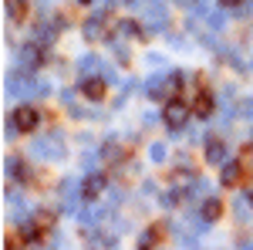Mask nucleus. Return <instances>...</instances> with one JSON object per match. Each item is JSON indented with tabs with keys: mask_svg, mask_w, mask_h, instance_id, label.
I'll list each match as a JSON object with an SVG mask.
<instances>
[{
	"mask_svg": "<svg viewBox=\"0 0 253 250\" xmlns=\"http://www.w3.org/2000/svg\"><path fill=\"white\" fill-rule=\"evenodd\" d=\"M41 125V112L38 108H31V105H24V108H17L14 115H10V125H7V132H34Z\"/></svg>",
	"mask_w": 253,
	"mask_h": 250,
	"instance_id": "f257e3e1",
	"label": "nucleus"
},
{
	"mask_svg": "<svg viewBox=\"0 0 253 250\" xmlns=\"http://www.w3.org/2000/svg\"><path fill=\"white\" fill-rule=\"evenodd\" d=\"M186 118H189V108H186L182 101H169V105H166V112H162V122H166L172 132L186 125Z\"/></svg>",
	"mask_w": 253,
	"mask_h": 250,
	"instance_id": "f03ea898",
	"label": "nucleus"
},
{
	"mask_svg": "<svg viewBox=\"0 0 253 250\" xmlns=\"http://www.w3.org/2000/svg\"><path fill=\"white\" fill-rule=\"evenodd\" d=\"M105 173H91V176H84V183H81V200H88V203H95L98 196L105 193Z\"/></svg>",
	"mask_w": 253,
	"mask_h": 250,
	"instance_id": "7ed1b4c3",
	"label": "nucleus"
},
{
	"mask_svg": "<svg viewBox=\"0 0 253 250\" xmlns=\"http://www.w3.org/2000/svg\"><path fill=\"white\" fill-rule=\"evenodd\" d=\"M219 216H223V200H219V196H206V200H203V206H199V220L216 223Z\"/></svg>",
	"mask_w": 253,
	"mask_h": 250,
	"instance_id": "20e7f679",
	"label": "nucleus"
},
{
	"mask_svg": "<svg viewBox=\"0 0 253 250\" xmlns=\"http://www.w3.org/2000/svg\"><path fill=\"white\" fill-rule=\"evenodd\" d=\"M206 159H210L213 166H223V162H226V142H219V139H206Z\"/></svg>",
	"mask_w": 253,
	"mask_h": 250,
	"instance_id": "39448f33",
	"label": "nucleus"
},
{
	"mask_svg": "<svg viewBox=\"0 0 253 250\" xmlns=\"http://www.w3.org/2000/svg\"><path fill=\"white\" fill-rule=\"evenodd\" d=\"M78 88H81V95H84V98H91V101L105 98V81H98V78H84Z\"/></svg>",
	"mask_w": 253,
	"mask_h": 250,
	"instance_id": "423d86ee",
	"label": "nucleus"
},
{
	"mask_svg": "<svg viewBox=\"0 0 253 250\" xmlns=\"http://www.w3.org/2000/svg\"><path fill=\"white\" fill-rule=\"evenodd\" d=\"M105 20H108V10H98L95 17L84 24V38H101V27H105Z\"/></svg>",
	"mask_w": 253,
	"mask_h": 250,
	"instance_id": "0eeeda50",
	"label": "nucleus"
},
{
	"mask_svg": "<svg viewBox=\"0 0 253 250\" xmlns=\"http://www.w3.org/2000/svg\"><path fill=\"white\" fill-rule=\"evenodd\" d=\"M193 115L196 118H210V115H213V95L203 92V95L196 98V101H193Z\"/></svg>",
	"mask_w": 253,
	"mask_h": 250,
	"instance_id": "6e6552de",
	"label": "nucleus"
},
{
	"mask_svg": "<svg viewBox=\"0 0 253 250\" xmlns=\"http://www.w3.org/2000/svg\"><path fill=\"white\" fill-rule=\"evenodd\" d=\"M240 176H243V166H240V162H226V166H223V186H236Z\"/></svg>",
	"mask_w": 253,
	"mask_h": 250,
	"instance_id": "1a4fd4ad",
	"label": "nucleus"
},
{
	"mask_svg": "<svg viewBox=\"0 0 253 250\" xmlns=\"http://www.w3.org/2000/svg\"><path fill=\"white\" fill-rule=\"evenodd\" d=\"M7 176H14V179H20V183H27V179H31L27 166H24L20 159H7Z\"/></svg>",
	"mask_w": 253,
	"mask_h": 250,
	"instance_id": "9d476101",
	"label": "nucleus"
},
{
	"mask_svg": "<svg viewBox=\"0 0 253 250\" xmlns=\"http://www.w3.org/2000/svg\"><path fill=\"white\" fill-rule=\"evenodd\" d=\"M20 237L31 244V240H38V237H41V227L34 223V220H27V223H20Z\"/></svg>",
	"mask_w": 253,
	"mask_h": 250,
	"instance_id": "9b49d317",
	"label": "nucleus"
},
{
	"mask_svg": "<svg viewBox=\"0 0 253 250\" xmlns=\"http://www.w3.org/2000/svg\"><path fill=\"white\" fill-rule=\"evenodd\" d=\"M118 31H122V38H142L138 24H132V20H122V24H118Z\"/></svg>",
	"mask_w": 253,
	"mask_h": 250,
	"instance_id": "f8f14e48",
	"label": "nucleus"
},
{
	"mask_svg": "<svg viewBox=\"0 0 253 250\" xmlns=\"http://www.w3.org/2000/svg\"><path fill=\"white\" fill-rule=\"evenodd\" d=\"M24 7H27L24 0H7V14H10L14 20H20V17H24Z\"/></svg>",
	"mask_w": 253,
	"mask_h": 250,
	"instance_id": "ddd939ff",
	"label": "nucleus"
},
{
	"mask_svg": "<svg viewBox=\"0 0 253 250\" xmlns=\"http://www.w3.org/2000/svg\"><path fill=\"white\" fill-rule=\"evenodd\" d=\"M101 155H105L108 162H118V159H122V146H115V142H108V146L101 149Z\"/></svg>",
	"mask_w": 253,
	"mask_h": 250,
	"instance_id": "4468645a",
	"label": "nucleus"
},
{
	"mask_svg": "<svg viewBox=\"0 0 253 250\" xmlns=\"http://www.w3.org/2000/svg\"><path fill=\"white\" fill-rule=\"evenodd\" d=\"M166 146H162V142H156V146H152V149H149V159H152V162H166Z\"/></svg>",
	"mask_w": 253,
	"mask_h": 250,
	"instance_id": "2eb2a0df",
	"label": "nucleus"
},
{
	"mask_svg": "<svg viewBox=\"0 0 253 250\" xmlns=\"http://www.w3.org/2000/svg\"><path fill=\"white\" fill-rule=\"evenodd\" d=\"M156 237H159L156 230H145V237L138 240V250H152V247H156Z\"/></svg>",
	"mask_w": 253,
	"mask_h": 250,
	"instance_id": "dca6fc26",
	"label": "nucleus"
},
{
	"mask_svg": "<svg viewBox=\"0 0 253 250\" xmlns=\"http://www.w3.org/2000/svg\"><path fill=\"white\" fill-rule=\"evenodd\" d=\"M179 196H182L179 190H169L166 196H162V206H175V203H179Z\"/></svg>",
	"mask_w": 253,
	"mask_h": 250,
	"instance_id": "f3484780",
	"label": "nucleus"
},
{
	"mask_svg": "<svg viewBox=\"0 0 253 250\" xmlns=\"http://www.w3.org/2000/svg\"><path fill=\"white\" fill-rule=\"evenodd\" d=\"M95 68H98V58H91V54L81 58V71H95Z\"/></svg>",
	"mask_w": 253,
	"mask_h": 250,
	"instance_id": "a211bd4d",
	"label": "nucleus"
},
{
	"mask_svg": "<svg viewBox=\"0 0 253 250\" xmlns=\"http://www.w3.org/2000/svg\"><path fill=\"white\" fill-rule=\"evenodd\" d=\"M223 3H226V7H233V3H240V0H223Z\"/></svg>",
	"mask_w": 253,
	"mask_h": 250,
	"instance_id": "6ab92c4d",
	"label": "nucleus"
},
{
	"mask_svg": "<svg viewBox=\"0 0 253 250\" xmlns=\"http://www.w3.org/2000/svg\"><path fill=\"white\" fill-rule=\"evenodd\" d=\"M78 3H84V7H88V3H91V0H78Z\"/></svg>",
	"mask_w": 253,
	"mask_h": 250,
	"instance_id": "aec40b11",
	"label": "nucleus"
}]
</instances>
